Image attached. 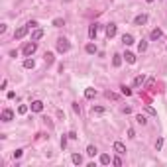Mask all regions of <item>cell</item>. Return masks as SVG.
I'll use <instances>...</instances> for the list:
<instances>
[{
    "label": "cell",
    "mask_w": 167,
    "mask_h": 167,
    "mask_svg": "<svg viewBox=\"0 0 167 167\" xmlns=\"http://www.w3.org/2000/svg\"><path fill=\"white\" fill-rule=\"evenodd\" d=\"M146 22H148V16H146V14H140V16H136V18H134L136 26H144Z\"/></svg>",
    "instance_id": "obj_8"
},
{
    "label": "cell",
    "mask_w": 167,
    "mask_h": 167,
    "mask_svg": "<svg viewBox=\"0 0 167 167\" xmlns=\"http://www.w3.org/2000/svg\"><path fill=\"white\" fill-rule=\"evenodd\" d=\"M24 67H26V69H33V67H36V61H33V59H26V61H24Z\"/></svg>",
    "instance_id": "obj_19"
},
{
    "label": "cell",
    "mask_w": 167,
    "mask_h": 167,
    "mask_svg": "<svg viewBox=\"0 0 167 167\" xmlns=\"http://www.w3.org/2000/svg\"><path fill=\"white\" fill-rule=\"evenodd\" d=\"M124 59H126L128 63H136V55H134V53H130V51L124 53Z\"/></svg>",
    "instance_id": "obj_14"
},
{
    "label": "cell",
    "mask_w": 167,
    "mask_h": 167,
    "mask_svg": "<svg viewBox=\"0 0 167 167\" xmlns=\"http://www.w3.org/2000/svg\"><path fill=\"white\" fill-rule=\"evenodd\" d=\"M45 63H47V67H49V65H53V53H45Z\"/></svg>",
    "instance_id": "obj_23"
},
{
    "label": "cell",
    "mask_w": 167,
    "mask_h": 167,
    "mask_svg": "<svg viewBox=\"0 0 167 167\" xmlns=\"http://www.w3.org/2000/svg\"><path fill=\"white\" fill-rule=\"evenodd\" d=\"M67 136H69L71 140H77V138H79V136H77V132H69V134H67Z\"/></svg>",
    "instance_id": "obj_33"
},
{
    "label": "cell",
    "mask_w": 167,
    "mask_h": 167,
    "mask_svg": "<svg viewBox=\"0 0 167 167\" xmlns=\"http://www.w3.org/2000/svg\"><path fill=\"white\" fill-rule=\"evenodd\" d=\"M71 161H73L75 165H81V163H83V157H81L79 153H73V155H71Z\"/></svg>",
    "instance_id": "obj_13"
},
{
    "label": "cell",
    "mask_w": 167,
    "mask_h": 167,
    "mask_svg": "<svg viewBox=\"0 0 167 167\" xmlns=\"http://www.w3.org/2000/svg\"><path fill=\"white\" fill-rule=\"evenodd\" d=\"M53 26H55V28H63L65 26L63 18H55V20H53Z\"/></svg>",
    "instance_id": "obj_24"
},
{
    "label": "cell",
    "mask_w": 167,
    "mask_h": 167,
    "mask_svg": "<svg viewBox=\"0 0 167 167\" xmlns=\"http://www.w3.org/2000/svg\"><path fill=\"white\" fill-rule=\"evenodd\" d=\"M36 49H38V43H36V41H32V43H26V45H24L22 53H24L26 57H32L33 53H36Z\"/></svg>",
    "instance_id": "obj_2"
},
{
    "label": "cell",
    "mask_w": 167,
    "mask_h": 167,
    "mask_svg": "<svg viewBox=\"0 0 167 167\" xmlns=\"http://www.w3.org/2000/svg\"><path fill=\"white\" fill-rule=\"evenodd\" d=\"M22 155H24V149H16V151H14V159H20Z\"/></svg>",
    "instance_id": "obj_31"
},
{
    "label": "cell",
    "mask_w": 167,
    "mask_h": 167,
    "mask_svg": "<svg viewBox=\"0 0 167 167\" xmlns=\"http://www.w3.org/2000/svg\"><path fill=\"white\" fill-rule=\"evenodd\" d=\"M122 112H124V114H130V112H132V108H130V106H126V108H122Z\"/></svg>",
    "instance_id": "obj_40"
},
{
    "label": "cell",
    "mask_w": 167,
    "mask_h": 167,
    "mask_svg": "<svg viewBox=\"0 0 167 167\" xmlns=\"http://www.w3.org/2000/svg\"><path fill=\"white\" fill-rule=\"evenodd\" d=\"M112 65H114V67H120V65H122V55H114V57H112Z\"/></svg>",
    "instance_id": "obj_17"
},
{
    "label": "cell",
    "mask_w": 167,
    "mask_h": 167,
    "mask_svg": "<svg viewBox=\"0 0 167 167\" xmlns=\"http://www.w3.org/2000/svg\"><path fill=\"white\" fill-rule=\"evenodd\" d=\"M87 155H90V157L97 155V148H95V146H89V148H87Z\"/></svg>",
    "instance_id": "obj_26"
},
{
    "label": "cell",
    "mask_w": 167,
    "mask_h": 167,
    "mask_svg": "<svg viewBox=\"0 0 167 167\" xmlns=\"http://www.w3.org/2000/svg\"><path fill=\"white\" fill-rule=\"evenodd\" d=\"M153 85H155V81H153V79H149V81H148V89H153Z\"/></svg>",
    "instance_id": "obj_37"
},
{
    "label": "cell",
    "mask_w": 167,
    "mask_h": 167,
    "mask_svg": "<svg viewBox=\"0 0 167 167\" xmlns=\"http://www.w3.org/2000/svg\"><path fill=\"white\" fill-rule=\"evenodd\" d=\"M43 110V102L41 100H33L32 102V112H41Z\"/></svg>",
    "instance_id": "obj_9"
},
{
    "label": "cell",
    "mask_w": 167,
    "mask_h": 167,
    "mask_svg": "<svg viewBox=\"0 0 167 167\" xmlns=\"http://www.w3.org/2000/svg\"><path fill=\"white\" fill-rule=\"evenodd\" d=\"M161 148H163V138H157V141H155V149L159 151Z\"/></svg>",
    "instance_id": "obj_28"
},
{
    "label": "cell",
    "mask_w": 167,
    "mask_h": 167,
    "mask_svg": "<svg viewBox=\"0 0 167 167\" xmlns=\"http://www.w3.org/2000/svg\"><path fill=\"white\" fill-rule=\"evenodd\" d=\"M73 110H75V112H77V114H79V112H81V106H79L77 102H73Z\"/></svg>",
    "instance_id": "obj_34"
},
{
    "label": "cell",
    "mask_w": 167,
    "mask_h": 167,
    "mask_svg": "<svg viewBox=\"0 0 167 167\" xmlns=\"http://www.w3.org/2000/svg\"><path fill=\"white\" fill-rule=\"evenodd\" d=\"M65 146H67V138H65V136H63V138H61V148L65 149Z\"/></svg>",
    "instance_id": "obj_38"
},
{
    "label": "cell",
    "mask_w": 167,
    "mask_h": 167,
    "mask_svg": "<svg viewBox=\"0 0 167 167\" xmlns=\"http://www.w3.org/2000/svg\"><path fill=\"white\" fill-rule=\"evenodd\" d=\"M14 118V112L10 108H6V110H2V122H10Z\"/></svg>",
    "instance_id": "obj_6"
},
{
    "label": "cell",
    "mask_w": 167,
    "mask_h": 167,
    "mask_svg": "<svg viewBox=\"0 0 167 167\" xmlns=\"http://www.w3.org/2000/svg\"><path fill=\"white\" fill-rule=\"evenodd\" d=\"M28 32H30V28H28V24H26V26H22V28H18V30L14 32V39H22V38H24V36H26Z\"/></svg>",
    "instance_id": "obj_3"
},
{
    "label": "cell",
    "mask_w": 167,
    "mask_h": 167,
    "mask_svg": "<svg viewBox=\"0 0 167 167\" xmlns=\"http://www.w3.org/2000/svg\"><path fill=\"white\" fill-rule=\"evenodd\" d=\"M106 97H108V98H112V100H116V98H118V97H116V95H114V92H110V90H108V92H106Z\"/></svg>",
    "instance_id": "obj_35"
},
{
    "label": "cell",
    "mask_w": 167,
    "mask_h": 167,
    "mask_svg": "<svg viewBox=\"0 0 167 167\" xmlns=\"http://www.w3.org/2000/svg\"><path fill=\"white\" fill-rule=\"evenodd\" d=\"M138 49H140V53H144L146 49H148V41H144V39H141L140 43H138Z\"/></svg>",
    "instance_id": "obj_21"
},
{
    "label": "cell",
    "mask_w": 167,
    "mask_h": 167,
    "mask_svg": "<svg viewBox=\"0 0 167 167\" xmlns=\"http://www.w3.org/2000/svg\"><path fill=\"white\" fill-rule=\"evenodd\" d=\"M41 38H43V30H33V33H32V41H39Z\"/></svg>",
    "instance_id": "obj_10"
},
{
    "label": "cell",
    "mask_w": 167,
    "mask_h": 167,
    "mask_svg": "<svg viewBox=\"0 0 167 167\" xmlns=\"http://www.w3.org/2000/svg\"><path fill=\"white\" fill-rule=\"evenodd\" d=\"M146 2H149V4H151V2H153V0H146Z\"/></svg>",
    "instance_id": "obj_41"
},
{
    "label": "cell",
    "mask_w": 167,
    "mask_h": 167,
    "mask_svg": "<svg viewBox=\"0 0 167 167\" xmlns=\"http://www.w3.org/2000/svg\"><path fill=\"white\" fill-rule=\"evenodd\" d=\"M144 81H146V77H144V75H138V77L134 79V87H141Z\"/></svg>",
    "instance_id": "obj_16"
},
{
    "label": "cell",
    "mask_w": 167,
    "mask_h": 167,
    "mask_svg": "<svg viewBox=\"0 0 167 167\" xmlns=\"http://www.w3.org/2000/svg\"><path fill=\"white\" fill-rule=\"evenodd\" d=\"M85 97H87V98H95V97H97V90H95V89H87V90H85Z\"/></svg>",
    "instance_id": "obj_18"
},
{
    "label": "cell",
    "mask_w": 167,
    "mask_h": 167,
    "mask_svg": "<svg viewBox=\"0 0 167 167\" xmlns=\"http://www.w3.org/2000/svg\"><path fill=\"white\" fill-rule=\"evenodd\" d=\"M69 49H71V43H69L65 38H59V39H57V51H59V53H67Z\"/></svg>",
    "instance_id": "obj_1"
},
{
    "label": "cell",
    "mask_w": 167,
    "mask_h": 167,
    "mask_svg": "<svg viewBox=\"0 0 167 167\" xmlns=\"http://www.w3.org/2000/svg\"><path fill=\"white\" fill-rule=\"evenodd\" d=\"M36 26H38V22H33V20H32V22H28V28H30V30H32V28H36Z\"/></svg>",
    "instance_id": "obj_36"
},
{
    "label": "cell",
    "mask_w": 167,
    "mask_h": 167,
    "mask_svg": "<svg viewBox=\"0 0 167 167\" xmlns=\"http://www.w3.org/2000/svg\"><path fill=\"white\" fill-rule=\"evenodd\" d=\"M92 114H104V108L102 106H95L92 108Z\"/></svg>",
    "instance_id": "obj_29"
},
{
    "label": "cell",
    "mask_w": 167,
    "mask_h": 167,
    "mask_svg": "<svg viewBox=\"0 0 167 167\" xmlns=\"http://www.w3.org/2000/svg\"><path fill=\"white\" fill-rule=\"evenodd\" d=\"M85 49H87V53H90V55H92V53H97V45H95V43H89Z\"/></svg>",
    "instance_id": "obj_22"
},
{
    "label": "cell",
    "mask_w": 167,
    "mask_h": 167,
    "mask_svg": "<svg viewBox=\"0 0 167 167\" xmlns=\"http://www.w3.org/2000/svg\"><path fill=\"white\" fill-rule=\"evenodd\" d=\"M26 112H28V106L26 104H20L18 106V114H26Z\"/></svg>",
    "instance_id": "obj_27"
},
{
    "label": "cell",
    "mask_w": 167,
    "mask_h": 167,
    "mask_svg": "<svg viewBox=\"0 0 167 167\" xmlns=\"http://www.w3.org/2000/svg\"><path fill=\"white\" fill-rule=\"evenodd\" d=\"M161 36H163V32H161L159 28H155L153 32L149 33V38H151V39H159V38H161Z\"/></svg>",
    "instance_id": "obj_12"
},
{
    "label": "cell",
    "mask_w": 167,
    "mask_h": 167,
    "mask_svg": "<svg viewBox=\"0 0 167 167\" xmlns=\"http://www.w3.org/2000/svg\"><path fill=\"white\" fill-rule=\"evenodd\" d=\"M100 163H102V165H108V163H112L110 155H108V153H102V155H100Z\"/></svg>",
    "instance_id": "obj_15"
},
{
    "label": "cell",
    "mask_w": 167,
    "mask_h": 167,
    "mask_svg": "<svg viewBox=\"0 0 167 167\" xmlns=\"http://www.w3.org/2000/svg\"><path fill=\"white\" fill-rule=\"evenodd\" d=\"M116 32H118L116 24H108V26H106V36H108V38H114V36H116Z\"/></svg>",
    "instance_id": "obj_7"
},
{
    "label": "cell",
    "mask_w": 167,
    "mask_h": 167,
    "mask_svg": "<svg viewBox=\"0 0 167 167\" xmlns=\"http://www.w3.org/2000/svg\"><path fill=\"white\" fill-rule=\"evenodd\" d=\"M128 138H136V132H134V130H132V128L128 130Z\"/></svg>",
    "instance_id": "obj_39"
},
{
    "label": "cell",
    "mask_w": 167,
    "mask_h": 167,
    "mask_svg": "<svg viewBox=\"0 0 167 167\" xmlns=\"http://www.w3.org/2000/svg\"><path fill=\"white\" fill-rule=\"evenodd\" d=\"M112 163H114L116 167H120V165H122V159H120V157H114V159H112Z\"/></svg>",
    "instance_id": "obj_32"
},
{
    "label": "cell",
    "mask_w": 167,
    "mask_h": 167,
    "mask_svg": "<svg viewBox=\"0 0 167 167\" xmlns=\"http://www.w3.org/2000/svg\"><path fill=\"white\" fill-rule=\"evenodd\" d=\"M146 112H148V114H151V116H157V112H155V110L151 108L149 104H146Z\"/></svg>",
    "instance_id": "obj_30"
},
{
    "label": "cell",
    "mask_w": 167,
    "mask_h": 167,
    "mask_svg": "<svg viewBox=\"0 0 167 167\" xmlns=\"http://www.w3.org/2000/svg\"><path fill=\"white\" fill-rule=\"evenodd\" d=\"M97 33H98V24L95 22V24H90V26H89V38L95 39V38H97Z\"/></svg>",
    "instance_id": "obj_5"
},
{
    "label": "cell",
    "mask_w": 167,
    "mask_h": 167,
    "mask_svg": "<svg viewBox=\"0 0 167 167\" xmlns=\"http://www.w3.org/2000/svg\"><path fill=\"white\" fill-rule=\"evenodd\" d=\"M114 151L118 155H124V153H126V146H124L122 141H114Z\"/></svg>",
    "instance_id": "obj_4"
},
{
    "label": "cell",
    "mask_w": 167,
    "mask_h": 167,
    "mask_svg": "<svg viewBox=\"0 0 167 167\" xmlns=\"http://www.w3.org/2000/svg\"><path fill=\"white\" fill-rule=\"evenodd\" d=\"M120 90H122V95H126V97H130V95H132V89H130V87H126V85H122V87H120Z\"/></svg>",
    "instance_id": "obj_25"
},
{
    "label": "cell",
    "mask_w": 167,
    "mask_h": 167,
    "mask_svg": "<svg viewBox=\"0 0 167 167\" xmlns=\"http://www.w3.org/2000/svg\"><path fill=\"white\" fill-rule=\"evenodd\" d=\"M122 43L124 45H132V43H134V38H132L130 33H124V36H122Z\"/></svg>",
    "instance_id": "obj_11"
},
{
    "label": "cell",
    "mask_w": 167,
    "mask_h": 167,
    "mask_svg": "<svg viewBox=\"0 0 167 167\" xmlns=\"http://www.w3.org/2000/svg\"><path fill=\"white\" fill-rule=\"evenodd\" d=\"M136 122H138V124H141V126H146V124H148V120H146V116L138 114V116H136Z\"/></svg>",
    "instance_id": "obj_20"
}]
</instances>
